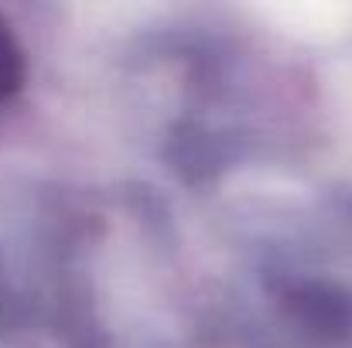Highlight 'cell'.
<instances>
[{
	"label": "cell",
	"mask_w": 352,
	"mask_h": 348,
	"mask_svg": "<svg viewBox=\"0 0 352 348\" xmlns=\"http://www.w3.org/2000/svg\"><path fill=\"white\" fill-rule=\"evenodd\" d=\"M21 82H24V51L10 34V27L0 21V103L10 100L21 89Z\"/></svg>",
	"instance_id": "cell-1"
}]
</instances>
